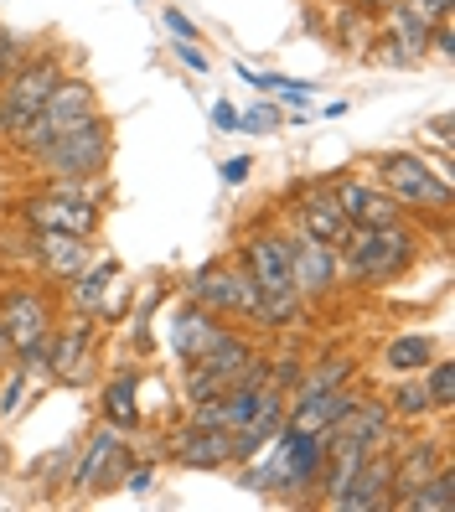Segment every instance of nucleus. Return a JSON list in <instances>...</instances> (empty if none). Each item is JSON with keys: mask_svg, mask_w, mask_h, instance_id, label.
<instances>
[{"mask_svg": "<svg viewBox=\"0 0 455 512\" xmlns=\"http://www.w3.org/2000/svg\"><path fill=\"white\" fill-rule=\"evenodd\" d=\"M223 275H228V306H223V316L233 321V326H254V316H259V285H254V275H249V264L238 259V254H223Z\"/></svg>", "mask_w": 455, "mask_h": 512, "instance_id": "obj_22", "label": "nucleus"}, {"mask_svg": "<svg viewBox=\"0 0 455 512\" xmlns=\"http://www.w3.org/2000/svg\"><path fill=\"white\" fill-rule=\"evenodd\" d=\"M357 378V357L352 352H326V357H306V373H300V383L285 394V404H295V399H311V394H326V388H342V383H352Z\"/></svg>", "mask_w": 455, "mask_h": 512, "instance_id": "obj_21", "label": "nucleus"}, {"mask_svg": "<svg viewBox=\"0 0 455 512\" xmlns=\"http://www.w3.org/2000/svg\"><path fill=\"white\" fill-rule=\"evenodd\" d=\"M140 456L135 450V435L119 430V425H99L88 430L83 445H73V461H68V476L63 487L78 492V497H104V492H119V481H125L130 461Z\"/></svg>", "mask_w": 455, "mask_h": 512, "instance_id": "obj_6", "label": "nucleus"}, {"mask_svg": "<svg viewBox=\"0 0 455 512\" xmlns=\"http://www.w3.org/2000/svg\"><path fill=\"white\" fill-rule=\"evenodd\" d=\"M16 363V352H11V342H6V331H0V373H6Z\"/></svg>", "mask_w": 455, "mask_h": 512, "instance_id": "obj_38", "label": "nucleus"}, {"mask_svg": "<svg viewBox=\"0 0 455 512\" xmlns=\"http://www.w3.org/2000/svg\"><path fill=\"white\" fill-rule=\"evenodd\" d=\"M399 512H455V466H440L430 481H419L399 502Z\"/></svg>", "mask_w": 455, "mask_h": 512, "instance_id": "obj_25", "label": "nucleus"}, {"mask_svg": "<svg viewBox=\"0 0 455 512\" xmlns=\"http://www.w3.org/2000/svg\"><path fill=\"white\" fill-rule=\"evenodd\" d=\"M156 450H161V461L187 466V471H233L238 466L233 430H202V425H187V419L166 425L156 435Z\"/></svg>", "mask_w": 455, "mask_h": 512, "instance_id": "obj_11", "label": "nucleus"}, {"mask_svg": "<svg viewBox=\"0 0 455 512\" xmlns=\"http://www.w3.org/2000/svg\"><path fill=\"white\" fill-rule=\"evenodd\" d=\"M171 52L187 73H212V52H202L197 42H171Z\"/></svg>", "mask_w": 455, "mask_h": 512, "instance_id": "obj_31", "label": "nucleus"}, {"mask_svg": "<svg viewBox=\"0 0 455 512\" xmlns=\"http://www.w3.org/2000/svg\"><path fill=\"white\" fill-rule=\"evenodd\" d=\"M290 223L300 233L321 238V244H331V249H342L347 233H352L337 192H331V176H300V182L290 187Z\"/></svg>", "mask_w": 455, "mask_h": 512, "instance_id": "obj_12", "label": "nucleus"}, {"mask_svg": "<svg viewBox=\"0 0 455 512\" xmlns=\"http://www.w3.org/2000/svg\"><path fill=\"white\" fill-rule=\"evenodd\" d=\"M347 109H352V104H347V99H331V104H321V109H316V114H321V119H342V114H347Z\"/></svg>", "mask_w": 455, "mask_h": 512, "instance_id": "obj_37", "label": "nucleus"}, {"mask_svg": "<svg viewBox=\"0 0 455 512\" xmlns=\"http://www.w3.org/2000/svg\"><path fill=\"white\" fill-rule=\"evenodd\" d=\"M99 378V316L63 311L52 331V383L88 388Z\"/></svg>", "mask_w": 455, "mask_h": 512, "instance_id": "obj_10", "label": "nucleus"}, {"mask_svg": "<svg viewBox=\"0 0 455 512\" xmlns=\"http://www.w3.org/2000/svg\"><path fill=\"white\" fill-rule=\"evenodd\" d=\"M16 218L37 233H73V238H99L109 218V187L99 182H68V176H47L16 202Z\"/></svg>", "mask_w": 455, "mask_h": 512, "instance_id": "obj_4", "label": "nucleus"}, {"mask_svg": "<svg viewBox=\"0 0 455 512\" xmlns=\"http://www.w3.org/2000/svg\"><path fill=\"white\" fill-rule=\"evenodd\" d=\"M212 130H218V135H233V130H238V104L212 99Z\"/></svg>", "mask_w": 455, "mask_h": 512, "instance_id": "obj_35", "label": "nucleus"}, {"mask_svg": "<svg viewBox=\"0 0 455 512\" xmlns=\"http://www.w3.org/2000/svg\"><path fill=\"white\" fill-rule=\"evenodd\" d=\"M430 357H435L430 331H393V337L378 347V368L388 378H419Z\"/></svg>", "mask_w": 455, "mask_h": 512, "instance_id": "obj_20", "label": "nucleus"}, {"mask_svg": "<svg viewBox=\"0 0 455 512\" xmlns=\"http://www.w3.org/2000/svg\"><path fill=\"white\" fill-rule=\"evenodd\" d=\"M388 497H393V456L388 450H373L326 507L331 512H388Z\"/></svg>", "mask_w": 455, "mask_h": 512, "instance_id": "obj_17", "label": "nucleus"}, {"mask_svg": "<svg viewBox=\"0 0 455 512\" xmlns=\"http://www.w3.org/2000/svg\"><path fill=\"white\" fill-rule=\"evenodd\" d=\"M63 73H68L63 57L32 47L6 78H0V145H16V135L26 130V119L47 104V94L57 88Z\"/></svg>", "mask_w": 455, "mask_h": 512, "instance_id": "obj_7", "label": "nucleus"}, {"mask_svg": "<svg viewBox=\"0 0 455 512\" xmlns=\"http://www.w3.org/2000/svg\"><path fill=\"white\" fill-rule=\"evenodd\" d=\"M140 409H145V404H140V368L109 373V383L99 388V419H104V425H119V430L140 435V425H145Z\"/></svg>", "mask_w": 455, "mask_h": 512, "instance_id": "obj_19", "label": "nucleus"}, {"mask_svg": "<svg viewBox=\"0 0 455 512\" xmlns=\"http://www.w3.org/2000/svg\"><path fill=\"white\" fill-rule=\"evenodd\" d=\"M26 52H32V47H21L16 37H6V26H0V78H6V73H11L16 63H21Z\"/></svg>", "mask_w": 455, "mask_h": 512, "instance_id": "obj_34", "label": "nucleus"}, {"mask_svg": "<svg viewBox=\"0 0 455 512\" xmlns=\"http://www.w3.org/2000/svg\"><path fill=\"white\" fill-rule=\"evenodd\" d=\"M99 114V88H94V78H83V73H63L57 78V88L47 94V104L26 119V130L16 135V156L21 161H32L37 150L47 145V140H57V135H68V130H78L83 119H94Z\"/></svg>", "mask_w": 455, "mask_h": 512, "instance_id": "obj_8", "label": "nucleus"}, {"mask_svg": "<svg viewBox=\"0 0 455 512\" xmlns=\"http://www.w3.org/2000/svg\"><path fill=\"white\" fill-rule=\"evenodd\" d=\"M135 6H145V0H135Z\"/></svg>", "mask_w": 455, "mask_h": 512, "instance_id": "obj_39", "label": "nucleus"}, {"mask_svg": "<svg viewBox=\"0 0 455 512\" xmlns=\"http://www.w3.org/2000/svg\"><path fill=\"white\" fill-rule=\"evenodd\" d=\"M109 161H114V119L99 109L94 119H83L78 130L47 140L26 166H32L42 182H47V176H68V182H99V176H109Z\"/></svg>", "mask_w": 455, "mask_h": 512, "instance_id": "obj_5", "label": "nucleus"}, {"mask_svg": "<svg viewBox=\"0 0 455 512\" xmlns=\"http://www.w3.org/2000/svg\"><path fill=\"white\" fill-rule=\"evenodd\" d=\"M249 176H254V156H228V161H223V182H228V187H244Z\"/></svg>", "mask_w": 455, "mask_h": 512, "instance_id": "obj_36", "label": "nucleus"}, {"mask_svg": "<svg viewBox=\"0 0 455 512\" xmlns=\"http://www.w3.org/2000/svg\"><path fill=\"white\" fill-rule=\"evenodd\" d=\"M26 394H32V378L11 363L6 373H0V419H11V414L26 404Z\"/></svg>", "mask_w": 455, "mask_h": 512, "instance_id": "obj_28", "label": "nucleus"}, {"mask_svg": "<svg viewBox=\"0 0 455 512\" xmlns=\"http://www.w3.org/2000/svg\"><path fill=\"white\" fill-rule=\"evenodd\" d=\"M383 404L393 414V425H404V430H424L435 419V409H430V399H424V383L419 378H393Z\"/></svg>", "mask_w": 455, "mask_h": 512, "instance_id": "obj_23", "label": "nucleus"}, {"mask_svg": "<svg viewBox=\"0 0 455 512\" xmlns=\"http://www.w3.org/2000/svg\"><path fill=\"white\" fill-rule=\"evenodd\" d=\"M181 295L197 300L202 311L223 316V306H228V275H223V259H207V264H197L192 275L181 280ZM223 321H228V316H223Z\"/></svg>", "mask_w": 455, "mask_h": 512, "instance_id": "obj_24", "label": "nucleus"}, {"mask_svg": "<svg viewBox=\"0 0 455 512\" xmlns=\"http://www.w3.org/2000/svg\"><path fill=\"white\" fill-rule=\"evenodd\" d=\"M21 259L37 269V275L47 285H63L73 280L78 269L94 259V238H73V233H37V228H26V249Z\"/></svg>", "mask_w": 455, "mask_h": 512, "instance_id": "obj_16", "label": "nucleus"}, {"mask_svg": "<svg viewBox=\"0 0 455 512\" xmlns=\"http://www.w3.org/2000/svg\"><path fill=\"white\" fill-rule=\"evenodd\" d=\"M404 6H409V11H419L430 26H435V21H445V16H455V0H404Z\"/></svg>", "mask_w": 455, "mask_h": 512, "instance_id": "obj_33", "label": "nucleus"}, {"mask_svg": "<svg viewBox=\"0 0 455 512\" xmlns=\"http://www.w3.org/2000/svg\"><path fill=\"white\" fill-rule=\"evenodd\" d=\"M161 26H166L171 42H202V26H197L187 11H181V6H171V0L161 6Z\"/></svg>", "mask_w": 455, "mask_h": 512, "instance_id": "obj_29", "label": "nucleus"}, {"mask_svg": "<svg viewBox=\"0 0 455 512\" xmlns=\"http://www.w3.org/2000/svg\"><path fill=\"white\" fill-rule=\"evenodd\" d=\"M57 316H63V300H57V285L47 280H21L0 290V331H6L11 352H26L32 342L52 337Z\"/></svg>", "mask_w": 455, "mask_h": 512, "instance_id": "obj_9", "label": "nucleus"}, {"mask_svg": "<svg viewBox=\"0 0 455 512\" xmlns=\"http://www.w3.org/2000/svg\"><path fill=\"white\" fill-rule=\"evenodd\" d=\"M156 466H161L156 456H145V461L135 456V461H130V471H125V481H119V487H125L130 497H145L150 487H156Z\"/></svg>", "mask_w": 455, "mask_h": 512, "instance_id": "obj_30", "label": "nucleus"}, {"mask_svg": "<svg viewBox=\"0 0 455 512\" xmlns=\"http://www.w3.org/2000/svg\"><path fill=\"white\" fill-rule=\"evenodd\" d=\"M430 52L435 57H450L455 52V16H445V21L430 26Z\"/></svg>", "mask_w": 455, "mask_h": 512, "instance_id": "obj_32", "label": "nucleus"}, {"mask_svg": "<svg viewBox=\"0 0 455 512\" xmlns=\"http://www.w3.org/2000/svg\"><path fill=\"white\" fill-rule=\"evenodd\" d=\"M419 383H424V399H430L435 419H450V409H455V363L450 357H430Z\"/></svg>", "mask_w": 455, "mask_h": 512, "instance_id": "obj_26", "label": "nucleus"}, {"mask_svg": "<svg viewBox=\"0 0 455 512\" xmlns=\"http://www.w3.org/2000/svg\"><path fill=\"white\" fill-rule=\"evenodd\" d=\"M290 285L306 306H321L342 290V254L321 238L300 233L295 223H290Z\"/></svg>", "mask_w": 455, "mask_h": 512, "instance_id": "obj_13", "label": "nucleus"}, {"mask_svg": "<svg viewBox=\"0 0 455 512\" xmlns=\"http://www.w3.org/2000/svg\"><path fill=\"white\" fill-rule=\"evenodd\" d=\"M119 280V259L104 254V259H88L73 280L57 285V300H63V311H83V316H99L109 285Z\"/></svg>", "mask_w": 455, "mask_h": 512, "instance_id": "obj_18", "label": "nucleus"}, {"mask_svg": "<svg viewBox=\"0 0 455 512\" xmlns=\"http://www.w3.org/2000/svg\"><path fill=\"white\" fill-rule=\"evenodd\" d=\"M445 161L450 156H430L424 145H409V150H378V156H368V171L414 223H424V218L455 213V187H450Z\"/></svg>", "mask_w": 455, "mask_h": 512, "instance_id": "obj_3", "label": "nucleus"}, {"mask_svg": "<svg viewBox=\"0 0 455 512\" xmlns=\"http://www.w3.org/2000/svg\"><path fill=\"white\" fill-rule=\"evenodd\" d=\"M238 471V487L259 492V497H275V502H311L321 487V471H326V435L316 430H300V425H280V435L269 440L254 461L233 466Z\"/></svg>", "mask_w": 455, "mask_h": 512, "instance_id": "obj_1", "label": "nucleus"}, {"mask_svg": "<svg viewBox=\"0 0 455 512\" xmlns=\"http://www.w3.org/2000/svg\"><path fill=\"white\" fill-rule=\"evenodd\" d=\"M228 326H233V321L212 316V311H202V306H197V300L181 295L176 306H171V316H166V342H171L176 368H192V363H202V357L212 352V342H218Z\"/></svg>", "mask_w": 455, "mask_h": 512, "instance_id": "obj_15", "label": "nucleus"}, {"mask_svg": "<svg viewBox=\"0 0 455 512\" xmlns=\"http://www.w3.org/2000/svg\"><path fill=\"white\" fill-rule=\"evenodd\" d=\"M280 125H285L280 99H254L249 109H238V130H249V135H275Z\"/></svg>", "mask_w": 455, "mask_h": 512, "instance_id": "obj_27", "label": "nucleus"}, {"mask_svg": "<svg viewBox=\"0 0 455 512\" xmlns=\"http://www.w3.org/2000/svg\"><path fill=\"white\" fill-rule=\"evenodd\" d=\"M331 192H337V202H342V213H347L352 228H383V223L409 218L404 207L383 192V182L368 166H362V171H331Z\"/></svg>", "mask_w": 455, "mask_h": 512, "instance_id": "obj_14", "label": "nucleus"}, {"mask_svg": "<svg viewBox=\"0 0 455 512\" xmlns=\"http://www.w3.org/2000/svg\"><path fill=\"white\" fill-rule=\"evenodd\" d=\"M424 228L414 218H399V223H383V228H352L347 244L337 249L342 254V285H357V290H383L393 280L414 275V264L424 259Z\"/></svg>", "mask_w": 455, "mask_h": 512, "instance_id": "obj_2", "label": "nucleus"}]
</instances>
